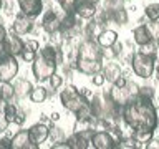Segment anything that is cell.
I'll list each match as a JSON object with an SVG mask.
<instances>
[{
	"mask_svg": "<svg viewBox=\"0 0 159 149\" xmlns=\"http://www.w3.org/2000/svg\"><path fill=\"white\" fill-rule=\"evenodd\" d=\"M91 147H94V149H116V138L109 131H94L91 136Z\"/></svg>",
	"mask_w": 159,
	"mask_h": 149,
	"instance_id": "9",
	"label": "cell"
},
{
	"mask_svg": "<svg viewBox=\"0 0 159 149\" xmlns=\"http://www.w3.org/2000/svg\"><path fill=\"white\" fill-rule=\"evenodd\" d=\"M60 25H61V17L53 12L52 8H48L47 12H43L42 15V28L45 30V33L55 35L60 32Z\"/></svg>",
	"mask_w": 159,
	"mask_h": 149,
	"instance_id": "10",
	"label": "cell"
},
{
	"mask_svg": "<svg viewBox=\"0 0 159 149\" xmlns=\"http://www.w3.org/2000/svg\"><path fill=\"white\" fill-rule=\"evenodd\" d=\"M157 101H159V94H157Z\"/></svg>",
	"mask_w": 159,
	"mask_h": 149,
	"instance_id": "44",
	"label": "cell"
},
{
	"mask_svg": "<svg viewBox=\"0 0 159 149\" xmlns=\"http://www.w3.org/2000/svg\"><path fill=\"white\" fill-rule=\"evenodd\" d=\"M57 2H58L60 7H61L63 12H65V13H68V12H75L78 0H57Z\"/></svg>",
	"mask_w": 159,
	"mask_h": 149,
	"instance_id": "31",
	"label": "cell"
},
{
	"mask_svg": "<svg viewBox=\"0 0 159 149\" xmlns=\"http://www.w3.org/2000/svg\"><path fill=\"white\" fill-rule=\"evenodd\" d=\"M3 103H5V101L2 99V96H0V111H2V106H3Z\"/></svg>",
	"mask_w": 159,
	"mask_h": 149,
	"instance_id": "42",
	"label": "cell"
},
{
	"mask_svg": "<svg viewBox=\"0 0 159 149\" xmlns=\"http://www.w3.org/2000/svg\"><path fill=\"white\" fill-rule=\"evenodd\" d=\"M65 52L61 47H55V45H47V47L40 48L35 60L32 61V73L38 83L48 81V78L53 73H57L58 66L63 63Z\"/></svg>",
	"mask_w": 159,
	"mask_h": 149,
	"instance_id": "2",
	"label": "cell"
},
{
	"mask_svg": "<svg viewBox=\"0 0 159 149\" xmlns=\"http://www.w3.org/2000/svg\"><path fill=\"white\" fill-rule=\"evenodd\" d=\"M144 15H146V18L149 22H156L159 20V3L157 2H152L144 7Z\"/></svg>",
	"mask_w": 159,
	"mask_h": 149,
	"instance_id": "28",
	"label": "cell"
},
{
	"mask_svg": "<svg viewBox=\"0 0 159 149\" xmlns=\"http://www.w3.org/2000/svg\"><path fill=\"white\" fill-rule=\"evenodd\" d=\"M25 119H27V114H25L22 109H18V113H17V116H15L13 123L17 124V126H22V124L25 123Z\"/></svg>",
	"mask_w": 159,
	"mask_h": 149,
	"instance_id": "35",
	"label": "cell"
},
{
	"mask_svg": "<svg viewBox=\"0 0 159 149\" xmlns=\"http://www.w3.org/2000/svg\"><path fill=\"white\" fill-rule=\"evenodd\" d=\"M91 81H93V86H96V88H101L104 81H106V78H104V74L99 71V73H94L93 76H91Z\"/></svg>",
	"mask_w": 159,
	"mask_h": 149,
	"instance_id": "32",
	"label": "cell"
},
{
	"mask_svg": "<svg viewBox=\"0 0 159 149\" xmlns=\"http://www.w3.org/2000/svg\"><path fill=\"white\" fill-rule=\"evenodd\" d=\"M35 18L32 17H27V15H23L22 12L17 13V17L13 18V23H12V32H15L17 35H27V33H32L33 32V27H35Z\"/></svg>",
	"mask_w": 159,
	"mask_h": 149,
	"instance_id": "12",
	"label": "cell"
},
{
	"mask_svg": "<svg viewBox=\"0 0 159 149\" xmlns=\"http://www.w3.org/2000/svg\"><path fill=\"white\" fill-rule=\"evenodd\" d=\"M30 99H32V103L35 104H40V103H43V101H47V98H48V89L42 86V84H38V86H33L32 88V91H30Z\"/></svg>",
	"mask_w": 159,
	"mask_h": 149,
	"instance_id": "26",
	"label": "cell"
},
{
	"mask_svg": "<svg viewBox=\"0 0 159 149\" xmlns=\"http://www.w3.org/2000/svg\"><path fill=\"white\" fill-rule=\"evenodd\" d=\"M101 73L104 74V78H106V81L109 83H114L116 79L123 74V68L119 66L118 63H114V61H108V63H103V70H101Z\"/></svg>",
	"mask_w": 159,
	"mask_h": 149,
	"instance_id": "21",
	"label": "cell"
},
{
	"mask_svg": "<svg viewBox=\"0 0 159 149\" xmlns=\"http://www.w3.org/2000/svg\"><path fill=\"white\" fill-rule=\"evenodd\" d=\"M133 139L138 142V147H146V144L152 139L154 131H146V129H138V131H131Z\"/></svg>",
	"mask_w": 159,
	"mask_h": 149,
	"instance_id": "25",
	"label": "cell"
},
{
	"mask_svg": "<svg viewBox=\"0 0 159 149\" xmlns=\"http://www.w3.org/2000/svg\"><path fill=\"white\" fill-rule=\"evenodd\" d=\"M139 50H141L143 53L149 55V56H152V58H157L159 42H156V40H151V42H148L146 45H143V47H139Z\"/></svg>",
	"mask_w": 159,
	"mask_h": 149,
	"instance_id": "29",
	"label": "cell"
},
{
	"mask_svg": "<svg viewBox=\"0 0 159 149\" xmlns=\"http://www.w3.org/2000/svg\"><path fill=\"white\" fill-rule=\"evenodd\" d=\"M93 109L94 119H118L121 118V106H118L116 103L109 98L108 91H99L93 93V98L89 99Z\"/></svg>",
	"mask_w": 159,
	"mask_h": 149,
	"instance_id": "3",
	"label": "cell"
},
{
	"mask_svg": "<svg viewBox=\"0 0 159 149\" xmlns=\"http://www.w3.org/2000/svg\"><path fill=\"white\" fill-rule=\"evenodd\" d=\"M139 94L154 99V94H156V93H154V88H151V86H139Z\"/></svg>",
	"mask_w": 159,
	"mask_h": 149,
	"instance_id": "34",
	"label": "cell"
},
{
	"mask_svg": "<svg viewBox=\"0 0 159 149\" xmlns=\"http://www.w3.org/2000/svg\"><path fill=\"white\" fill-rule=\"evenodd\" d=\"M139 93V86L134 81H131V79H128L124 84H111V89L108 91V94H109V98L113 99L114 103L118 104V106H124V104L128 103V99L131 98V96H134V94H138Z\"/></svg>",
	"mask_w": 159,
	"mask_h": 149,
	"instance_id": "6",
	"label": "cell"
},
{
	"mask_svg": "<svg viewBox=\"0 0 159 149\" xmlns=\"http://www.w3.org/2000/svg\"><path fill=\"white\" fill-rule=\"evenodd\" d=\"M13 89H15V98L17 99H23L30 96V91H32L33 84L28 81L27 78H15L13 79Z\"/></svg>",
	"mask_w": 159,
	"mask_h": 149,
	"instance_id": "18",
	"label": "cell"
},
{
	"mask_svg": "<svg viewBox=\"0 0 159 149\" xmlns=\"http://www.w3.org/2000/svg\"><path fill=\"white\" fill-rule=\"evenodd\" d=\"M10 149H38V146L30 139L28 129H18L10 138Z\"/></svg>",
	"mask_w": 159,
	"mask_h": 149,
	"instance_id": "11",
	"label": "cell"
},
{
	"mask_svg": "<svg viewBox=\"0 0 159 149\" xmlns=\"http://www.w3.org/2000/svg\"><path fill=\"white\" fill-rule=\"evenodd\" d=\"M38 50H40V42L38 40H27L23 45V52H22V60L23 61H27V63H32L35 56H37V53H38Z\"/></svg>",
	"mask_w": 159,
	"mask_h": 149,
	"instance_id": "22",
	"label": "cell"
},
{
	"mask_svg": "<svg viewBox=\"0 0 159 149\" xmlns=\"http://www.w3.org/2000/svg\"><path fill=\"white\" fill-rule=\"evenodd\" d=\"M156 114H157V126H159V108L156 109Z\"/></svg>",
	"mask_w": 159,
	"mask_h": 149,
	"instance_id": "43",
	"label": "cell"
},
{
	"mask_svg": "<svg viewBox=\"0 0 159 149\" xmlns=\"http://www.w3.org/2000/svg\"><path fill=\"white\" fill-rule=\"evenodd\" d=\"M18 106L15 103H12V101H5L3 103V106H2V111H0V114H2V119L7 124H10V123H13V119H15V116H17V113H18Z\"/></svg>",
	"mask_w": 159,
	"mask_h": 149,
	"instance_id": "23",
	"label": "cell"
},
{
	"mask_svg": "<svg viewBox=\"0 0 159 149\" xmlns=\"http://www.w3.org/2000/svg\"><path fill=\"white\" fill-rule=\"evenodd\" d=\"M133 40L138 47H143V45H146L148 42H151L154 38H152L151 30H149L148 25H138V27L133 30Z\"/></svg>",
	"mask_w": 159,
	"mask_h": 149,
	"instance_id": "20",
	"label": "cell"
},
{
	"mask_svg": "<svg viewBox=\"0 0 159 149\" xmlns=\"http://www.w3.org/2000/svg\"><path fill=\"white\" fill-rule=\"evenodd\" d=\"M154 73H156V78L159 81V60L156 58V63H154Z\"/></svg>",
	"mask_w": 159,
	"mask_h": 149,
	"instance_id": "39",
	"label": "cell"
},
{
	"mask_svg": "<svg viewBox=\"0 0 159 149\" xmlns=\"http://www.w3.org/2000/svg\"><path fill=\"white\" fill-rule=\"evenodd\" d=\"M154 63H156V58L143 53L141 50L134 52L129 56V65H131L133 73L141 79H149L154 74Z\"/></svg>",
	"mask_w": 159,
	"mask_h": 149,
	"instance_id": "4",
	"label": "cell"
},
{
	"mask_svg": "<svg viewBox=\"0 0 159 149\" xmlns=\"http://www.w3.org/2000/svg\"><path fill=\"white\" fill-rule=\"evenodd\" d=\"M75 70L86 76H93L94 73H99L103 70V61H91V60H76Z\"/></svg>",
	"mask_w": 159,
	"mask_h": 149,
	"instance_id": "16",
	"label": "cell"
},
{
	"mask_svg": "<svg viewBox=\"0 0 159 149\" xmlns=\"http://www.w3.org/2000/svg\"><path fill=\"white\" fill-rule=\"evenodd\" d=\"M96 7H98V5H94V3L84 2V0H78L76 8H75V13H76L81 20H89V18L96 17V13H98Z\"/></svg>",
	"mask_w": 159,
	"mask_h": 149,
	"instance_id": "17",
	"label": "cell"
},
{
	"mask_svg": "<svg viewBox=\"0 0 159 149\" xmlns=\"http://www.w3.org/2000/svg\"><path fill=\"white\" fill-rule=\"evenodd\" d=\"M96 42L101 48H109L118 42V33L111 28H103L101 32L96 35Z\"/></svg>",
	"mask_w": 159,
	"mask_h": 149,
	"instance_id": "19",
	"label": "cell"
},
{
	"mask_svg": "<svg viewBox=\"0 0 159 149\" xmlns=\"http://www.w3.org/2000/svg\"><path fill=\"white\" fill-rule=\"evenodd\" d=\"M18 61L17 56L7 55V56L0 58V83H10L17 78L18 74Z\"/></svg>",
	"mask_w": 159,
	"mask_h": 149,
	"instance_id": "8",
	"label": "cell"
},
{
	"mask_svg": "<svg viewBox=\"0 0 159 149\" xmlns=\"http://www.w3.org/2000/svg\"><path fill=\"white\" fill-rule=\"evenodd\" d=\"M124 2H128V0H124Z\"/></svg>",
	"mask_w": 159,
	"mask_h": 149,
	"instance_id": "45",
	"label": "cell"
},
{
	"mask_svg": "<svg viewBox=\"0 0 159 149\" xmlns=\"http://www.w3.org/2000/svg\"><path fill=\"white\" fill-rule=\"evenodd\" d=\"M106 13H108L109 22L116 23V25H124V23H128V20H129L126 8H123V7H119L116 10H106Z\"/></svg>",
	"mask_w": 159,
	"mask_h": 149,
	"instance_id": "24",
	"label": "cell"
},
{
	"mask_svg": "<svg viewBox=\"0 0 159 149\" xmlns=\"http://www.w3.org/2000/svg\"><path fill=\"white\" fill-rule=\"evenodd\" d=\"M60 101H61L63 108L70 111L71 114H76L81 108H84L86 104H89V99L80 91L78 88H75L73 84H70L60 93Z\"/></svg>",
	"mask_w": 159,
	"mask_h": 149,
	"instance_id": "5",
	"label": "cell"
},
{
	"mask_svg": "<svg viewBox=\"0 0 159 149\" xmlns=\"http://www.w3.org/2000/svg\"><path fill=\"white\" fill-rule=\"evenodd\" d=\"M157 106L152 103L151 98L143 94H134L128 99V103L121 109V118L124 124L131 129H146V131H156L157 129Z\"/></svg>",
	"mask_w": 159,
	"mask_h": 149,
	"instance_id": "1",
	"label": "cell"
},
{
	"mask_svg": "<svg viewBox=\"0 0 159 149\" xmlns=\"http://www.w3.org/2000/svg\"><path fill=\"white\" fill-rule=\"evenodd\" d=\"M7 35H8L7 28H5L3 25L0 23V43H3V42H5V38H7Z\"/></svg>",
	"mask_w": 159,
	"mask_h": 149,
	"instance_id": "37",
	"label": "cell"
},
{
	"mask_svg": "<svg viewBox=\"0 0 159 149\" xmlns=\"http://www.w3.org/2000/svg\"><path fill=\"white\" fill-rule=\"evenodd\" d=\"M5 131V126H3V123H0V134H2Z\"/></svg>",
	"mask_w": 159,
	"mask_h": 149,
	"instance_id": "41",
	"label": "cell"
},
{
	"mask_svg": "<svg viewBox=\"0 0 159 149\" xmlns=\"http://www.w3.org/2000/svg\"><path fill=\"white\" fill-rule=\"evenodd\" d=\"M146 147L148 149H159V138H154L152 136V139L146 144Z\"/></svg>",
	"mask_w": 159,
	"mask_h": 149,
	"instance_id": "36",
	"label": "cell"
},
{
	"mask_svg": "<svg viewBox=\"0 0 159 149\" xmlns=\"http://www.w3.org/2000/svg\"><path fill=\"white\" fill-rule=\"evenodd\" d=\"M48 83H50V89H53V91H57L58 88L63 86V76L58 73H53L52 76L48 78Z\"/></svg>",
	"mask_w": 159,
	"mask_h": 149,
	"instance_id": "30",
	"label": "cell"
},
{
	"mask_svg": "<svg viewBox=\"0 0 159 149\" xmlns=\"http://www.w3.org/2000/svg\"><path fill=\"white\" fill-rule=\"evenodd\" d=\"M23 45H25V40L20 38V35H17L15 32L10 30V33L7 35V38H5L3 42V47L7 50L8 55H12V56H20L23 52Z\"/></svg>",
	"mask_w": 159,
	"mask_h": 149,
	"instance_id": "15",
	"label": "cell"
},
{
	"mask_svg": "<svg viewBox=\"0 0 159 149\" xmlns=\"http://www.w3.org/2000/svg\"><path fill=\"white\" fill-rule=\"evenodd\" d=\"M149 30H151V35L152 38L156 40V42H159V20H156V22H149Z\"/></svg>",
	"mask_w": 159,
	"mask_h": 149,
	"instance_id": "33",
	"label": "cell"
},
{
	"mask_svg": "<svg viewBox=\"0 0 159 149\" xmlns=\"http://www.w3.org/2000/svg\"><path fill=\"white\" fill-rule=\"evenodd\" d=\"M76 60H91V61H103V48L96 40L84 38L76 47Z\"/></svg>",
	"mask_w": 159,
	"mask_h": 149,
	"instance_id": "7",
	"label": "cell"
},
{
	"mask_svg": "<svg viewBox=\"0 0 159 149\" xmlns=\"http://www.w3.org/2000/svg\"><path fill=\"white\" fill-rule=\"evenodd\" d=\"M0 96L3 101H13L15 99V89L12 81L10 83H0Z\"/></svg>",
	"mask_w": 159,
	"mask_h": 149,
	"instance_id": "27",
	"label": "cell"
},
{
	"mask_svg": "<svg viewBox=\"0 0 159 149\" xmlns=\"http://www.w3.org/2000/svg\"><path fill=\"white\" fill-rule=\"evenodd\" d=\"M84 2H89V3H94V5H98V3H99V0H84Z\"/></svg>",
	"mask_w": 159,
	"mask_h": 149,
	"instance_id": "40",
	"label": "cell"
},
{
	"mask_svg": "<svg viewBox=\"0 0 159 149\" xmlns=\"http://www.w3.org/2000/svg\"><path fill=\"white\" fill-rule=\"evenodd\" d=\"M18 3V12H22L27 17L37 18L43 13V0H17Z\"/></svg>",
	"mask_w": 159,
	"mask_h": 149,
	"instance_id": "13",
	"label": "cell"
},
{
	"mask_svg": "<svg viewBox=\"0 0 159 149\" xmlns=\"http://www.w3.org/2000/svg\"><path fill=\"white\" fill-rule=\"evenodd\" d=\"M50 121H52V123H58V121H60V113L55 111V113L50 114Z\"/></svg>",
	"mask_w": 159,
	"mask_h": 149,
	"instance_id": "38",
	"label": "cell"
},
{
	"mask_svg": "<svg viewBox=\"0 0 159 149\" xmlns=\"http://www.w3.org/2000/svg\"><path fill=\"white\" fill-rule=\"evenodd\" d=\"M28 134H30V139H32V141L40 147L50 138V126H48L47 123H43V121L35 123L33 126H30Z\"/></svg>",
	"mask_w": 159,
	"mask_h": 149,
	"instance_id": "14",
	"label": "cell"
}]
</instances>
